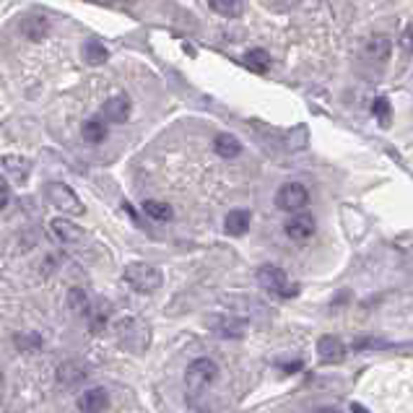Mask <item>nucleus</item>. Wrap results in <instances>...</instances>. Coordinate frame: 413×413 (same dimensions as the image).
<instances>
[{"instance_id":"f3484780","label":"nucleus","mask_w":413,"mask_h":413,"mask_svg":"<svg viewBox=\"0 0 413 413\" xmlns=\"http://www.w3.org/2000/svg\"><path fill=\"white\" fill-rule=\"evenodd\" d=\"M213 148H216V154L224 156V159H236L242 154V143L236 141L232 133H219L216 141H213Z\"/></svg>"},{"instance_id":"4be33fe9","label":"nucleus","mask_w":413,"mask_h":413,"mask_svg":"<svg viewBox=\"0 0 413 413\" xmlns=\"http://www.w3.org/2000/svg\"><path fill=\"white\" fill-rule=\"evenodd\" d=\"M81 133H83V141L86 143H102L107 138V128L102 120H86Z\"/></svg>"},{"instance_id":"a211bd4d","label":"nucleus","mask_w":413,"mask_h":413,"mask_svg":"<svg viewBox=\"0 0 413 413\" xmlns=\"http://www.w3.org/2000/svg\"><path fill=\"white\" fill-rule=\"evenodd\" d=\"M208 5L213 13H219L224 19H236L245 11V0H208Z\"/></svg>"},{"instance_id":"4468645a","label":"nucleus","mask_w":413,"mask_h":413,"mask_svg":"<svg viewBox=\"0 0 413 413\" xmlns=\"http://www.w3.org/2000/svg\"><path fill=\"white\" fill-rule=\"evenodd\" d=\"M3 161V166H5V172H8V177L16 182V185H21V182H26V177H29V172H32V161L26 159V156H16V154H8L0 159Z\"/></svg>"},{"instance_id":"9d476101","label":"nucleus","mask_w":413,"mask_h":413,"mask_svg":"<svg viewBox=\"0 0 413 413\" xmlns=\"http://www.w3.org/2000/svg\"><path fill=\"white\" fill-rule=\"evenodd\" d=\"M317 356L322 364H341L348 356V346L338 335H322L317 341Z\"/></svg>"},{"instance_id":"412c9836","label":"nucleus","mask_w":413,"mask_h":413,"mask_svg":"<svg viewBox=\"0 0 413 413\" xmlns=\"http://www.w3.org/2000/svg\"><path fill=\"white\" fill-rule=\"evenodd\" d=\"M143 211H146V216H151L154 221H172V219H175V211H172L169 203L146 201L143 203Z\"/></svg>"},{"instance_id":"ddd939ff","label":"nucleus","mask_w":413,"mask_h":413,"mask_svg":"<svg viewBox=\"0 0 413 413\" xmlns=\"http://www.w3.org/2000/svg\"><path fill=\"white\" fill-rule=\"evenodd\" d=\"M109 408V392L104 388H91L86 390L78 398V411L83 413H99Z\"/></svg>"},{"instance_id":"f03ea898","label":"nucleus","mask_w":413,"mask_h":413,"mask_svg":"<svg viewBox=\"0 0 413 413\" xmlns=\"http://www.w3.org/2000/svg\"><path fill=\"white\" fill-rule=\"evenodd\" d=\"M258 281L260 286L273 296H281V299H291V296L299 294V284H291L289 276H286L284 268L273 265V263H265L258 268Z\"/></svg>"},{"instance_id":"f257e3e1","label":"nucleus","mask_w":413,"mask_h":413,"mask_svg":"<svg viewBox=\"0 0 413 413\" xmlns=\"http://www.w3.org/2000/svg\"><path fill=\"white\" fill-rule=\"evenodd\" d=\"M115 338H118L120 348H125L130 354H146L148 346H151V325L146 322L143 317H122L118 320L115 325Z\"/></svg>"},{"instance_id":"6ab92c4d","label":"nucleus","mask_w":413,"mask_h":413,"mask_svg":"<svg viewBox=\"0 0 413 413\" xmlns=\"http://www.w3.org/2000/svg\"><path fill=\"white\" fill-rule=\"evenodd\" d=\"M68 309L78 317H89L91 315V304H89V296L83 294L81 289H71L68 291Z\"/></svg>"},{"instance_id":"bb28decb","label":"nucleus","mask_w":413,"mask_h":413,"mask_svg":"<svg viewBox=\"0 0 413 413\" xmlns=\"http://www.w3.org/2000/svg\"><path fill=\"white\" fill-rule=\"evenodd\" d=\"M372 112H375V118H377L379 125H390V120H392V109H390V102L385 99V96H377V99H375Z\"/></svg>"},{"instance_id":"cd10ccee","label":"nucleus","mask_w":413,"mask_h":413,"mask_svg":"<svg viewBox=\"0 0 413 413\" xmlns=\"http://www.w3.org/2000/svg\"><path fill=\"white\" fill-rule=\"evenodd\" d=\"M401 45H403V47H405V49H408V52H413V24H408V29L403 32Z\"/></svg>"},{"instance_id":"20e7f679","label":"nucleus","mask_w":413,"mask_h":413,"mask_svg":"<svg viewBox=\"0 0 413 413\" xmlns=\"http://www.w3.org/2000/svg\"><path fill=\"white\" fill-rule=\"evenodd\" d=\"M219 377V366L211 359H195L190 361L188 372H185V385H188L190 395H201L203 390L213 385V379Z\"/></svg>"},{"instance_id":"2eb2a0df","label":"nucleus","mask_w":413,"mask_h":413,"mask_svg":"<svg viewBox=\"0 0 413 413\" xmlns=\"http://www.w3.org/2000/svg\"><path fill=\"white\" fill-rule=\"evenodd\" d=\"M249 221H252V216H249L247 208H234V211H229V213H226V219H224L226 234H232V236L247 234Z\"/></svg>"},{"instance_id":"7ed1b4c3","label":"nucleus","mask_w":413,"mask_h":413,"mask_svg":"<svg viewBox=\"0 0 413 413\" xmlns=\"http://www.w3.org/2000/svg\"><path fill=\"white\" fill-rule=\"evenodd\" d=\"M125 281H128L138 294H151L156 289H161L164 276L151 263H130L125 268Z\"/></svg>"},{"instance_id":"a878e982","label":"nucleus","mask_w":413,"mask_h":413,"mask_svg":"<svg viewBox=\"0 0 413 413\" xmlns=\"http://www.w3.org/2000/svg\"><path fill=\"white\" fill-rule=\"evenodd\" d=\"M47 32H49V24H47V19H42V16H34V19H29L24 24V34L29 36V39H34V42H39Z\"/></svg>"},{"instance_id":"2f4dec72","label":"nucleus","mask_w":413,"mask_h":413,"mask_svg":"<svg viewBox=\"0 0 413 413\" xmlns=\"http://www.w3.org/2000/svg\"><path fill=\"white\" fill-rule=\"evenodd\" d=\"M0 390H3V377H0Z\"/></svg>"},{"instance_id":"0eeeda50","label":"nucleus","mask_w":413,"mask_h":413,"mask_svg":"<svg viewBox=\"0 0 413 413\" xmlns=\"http://www.w3.org/2000/svg\"><path fill=\"white\" fill-rule=\"evenodd\" d=\"M205 325H208V331L216 333L219 338H245L247 335V328L249 322L245 317H236V315H211V317L205 320Z\"/></svg>"},{"instance_id":"b1692460","label":"nucleus","mask_w":413,"mask_h":413,"mask_svg":"<svg viewBox=\"0 0 413 413\" xmlns=\"http://www.w3.org/2000/svg\"><path fill=\"white\" fill-rule=\"evenodd\" d=\"M13 343H16L19 351L32 354V351H39V348H42V335H39V333H19V335L13 338Z\"/></svg>"},{"instance_id":"5701e85b","label":"nucleus","mask_w":413,"mask_h":413,"mask_svg":"<svg viewBox=\"0 0 413 413\" xmlns=\"http://www.w3.org/2000/svg\"><path fill=\"white\" fill-rule=\"evenodd\" d=\"M83 60L89 63V65H104L107 60H109V52H107L104 45H99V42H86V47H83Z\"/></svg>"},{"instance_id":"393cba45","label":"nucleus","mask_w":413,"mask_h":413,"mask_svg":"<svg viewBox=\"0 0 413 413\" xmlns=\"http://www.w3.org/2000/svg\"><path fill=\"white\" fill-rule=\"evenodd\" d=\"M392 343L377 335H359L354 341V351H379V348H390Z\"/></svg>"},{"instance_id":"f8f14e48","label":"nucleus","mask_w":413,"mask_h":413,"mask_svg":"<svg viewBox=\"0 0 413 413\" xmlns=\"http://www.w3.org/2000/svg\"><path fill=\"white\" fill-rule=\"evenodd\" d=\"M102 115H104L109 122H115V125L128 122V118H130V99L125 94H118V96H112V99H107L104 107H102Z\"/></svg>"},{"instance_id":"dca6fc26","label":"nucleus","mask_w":413,"mask_h":413,"mask_svg":"<svg viewBox=\"0 0 413 413\" xmlns=\"http://www.w3.org/2000/svg\"><path fill=\"white\" fill-rule=\"evenodd\" d=\"M390 39L385 34H375V36H369L366 39V45H364V52H366V58L369 60H375V63H385V60L390 58Z\"/></svg>"},{"instance_id":"c756f323","label":"nucleus","mask_w":413,"mask_h":413,"mask_svg":"<svg viewBox=\"0 0 413 413\" xmlns=\"http://www.w3.org/2000/svg\"><path fill=\"white\" fill-rule=\"evenodd\" d=\"M273 3H278V8H291V5H296L299 0H273Z\"/></svg>"},{"instance_id":"423d86ee","label":"nucleus","mask_w":413,"mask_h":413,"mask_svg":"<svg viewBox=\"0 0 413 413\" xmlns=\"http://www.w3.org/2000/svg\"><path fill=\"white\" fill-rule=\"evenodd\" d=\"M47 198L49 203L63 211L65 216H81L83 213V203L81 198L73 192V188H68L65 182H49L47 185Z\"/></svg>"},{"instance_id":"c85d7f7f","label":"nucleus","mask_w":413,"mask_h":413,"mask_svg":"<svg viewBox=\"0 0 413 413\" xmlns=\"http://www.w3.org/2000/svg\"><path fill=\"white\" fill-rule=\"evenodd\" d=\"M284 372H296V369H302V361H291V364H278Z\"/></svg>"},{"instance_id":"7c9ffc66","label":"nucleus","mask_w":413,"mask_h":413,"mask_svg":"<svg viewBox=\"0 0 413 413\" xmlns=\"http://www.w3.org/2000/svg\"><path fill=\"white\" fill-rule=\"evenodd\" d=\"M5 203H8V192H5V188H0V211L5 208Z\"/></svg>"},{"instance_id":"39448f33","label":"nucleus","mask_w":413,"mask_h":413,"mask_svg":"<svg viewBox=\"0 0 413 413\" xmlns=\"http://www.w3.org/2000/svg\"><path fill=\"white\" fill-rule=\"evenodd\" d=\"M309 203V190L302 182H284L276 192V205L286 213L304 211Z\"/></svg>"},{"instance_id":"9b49d317","label":"nucleus","mask_w":413,"mask_h":413,"mask_svg":"<svg viewBox=\"0 0 413 413\" xmlns=\"http://www.w3.org/2000/svg\"><path fill=\"white\" fill-rule=\"evenodd\" d=\"M49 229H52V236L63 242V245H76V242H81L83 239V229L78 224H73L68 219H52L49 221Z\"/></svg>"},{"instance_id":"1a4fd4ad","label":"nucleus","mask_w":413,"mask_h":413,"mask_svg":"<svg viewBox=\"0 0 413 413\" xmlns=\"http://www.w3.org/2000/svg\"><path fill=\"white\" fill-rule=\"evenodd\" d=\"M55 377H58L60 388L73 390L86 382V377H89V366L83 364V361H78V359H68V361H63V364L58 366Z\"/></svg>"},{"instance_id":"aec40b11","label":"nucleus","mask_w":413,"mask_h":413,"mask_svg":"<svg viewBox=\"0 0 413 413\" xmlns=\"http://www.w3.org/2000/svg\"><path fill=\"white\" fill-rule=\"evenodd\" d=\"M245 65H247L249 71H258V73H265L271 68V55L265 52V49H247L245 52Z\"/></svg>"},{"instance_id":"6e6552de","label":"nucleus","mask_w":413,"mask_h":413,"mask_svg":"<svg viewBox=\"0 0 413 413\" xmlns=\"http://www.w3.org/2000/svg\"><path fill=\"white\" fill-rule=\"evenodd\" d=\"M284 232L291 242H307L315 236L317 232V224H315V216L307 211H296L289 221L284 224Z\"/></svg>"}]
</instances>
